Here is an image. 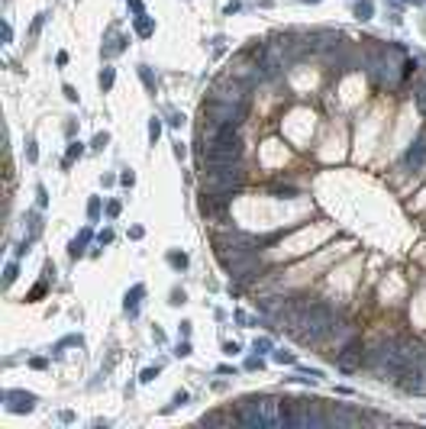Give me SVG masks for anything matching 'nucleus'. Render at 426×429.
Wrapping results in <instances>:
<instances>
[{
    "label": "nucleus",
    "instance_id": "f257e3e1",
    "mask_svg": "<svg viewBox=\"0 0 426 429\" xmlns=\"http://www.w3.org/2000/svg\"><path fill=\"white\" fill-rule=\"evenodd\" d=\"M239 126H220L207 136L204 146V161L207 165H239L242 158V142L236 136Z\"/></svg>",
    "mask_w": 426,
    "mask_h": 429
},
{
    "label": "nucleus",
    "instance_id": "f03ea898",
    "mask_svg": "<svg viewBox=\"0 0 426 429\" xmlns=\"http://www.w3.org/2000/svg\"><path fill=\"white\" fill-rule=\"evenodd\" d=\"M246 171L239 165H207V178H204V194H232L242 184Z\"/></svg>",
    "mask_w": 426,
    "mask_h": 429
},
{
    "label": "nucleus",
    "instance_id": "7ed1b4c3",
    "mask_svg": "<svg viewBox=\"0 0 426 429\" xmlns=\"http://www.w3.org/2000/svg\"><path fill=\"white\" fill-rule=\"evenodd\" d=\"M249 84H242L236 75H223L210 84V100H220V104H246Z\"/></svg>",
    "mask_w": 426,
    "mask_h": 429
},
{
    "label": "nucleus",
    "instance_id": "20e7f679",
    "mask_svg": "<svg viewBox=\"0 0 426 429\" xmlns=\"http://www.w3.org/2000/svg\"><path fill=\"white\" fill-rule=\"evenodd\" d=\"M229 207V194H204L200 190V213L210 220H223V213Z\"/></svg>",
    "mask_w": 426,
    "mask_h": 429
},
{
    "label": "nucleus",
    "instance_id": "39448f33",
    "mask_svg": "<svg viewBox=\"0 0 426 429\" xmlns=\"http://www.w3.org/2000/svg\"><path fill=\"white\" fill-rule=\"evenodd\" d=\"M336 362H339V368H346V371H355V368H359V365H365L362 345H359V342H349L346 349H342V352L336 355Z\"/></svg>",
    "mask_w": 426,
    "mask_h": 429
},
{
    "label": "nucleus",
    "instance_id": "423d86ee",
    "mask_svg": "<svg viewBox=\"0 0 426 429\" xmlns=\"http://www.w3.org/2000/svg\"><path fill=\"white\" fill-rule=\"evenodd\" d=\"M236 420L246 423V426H262V416H258V400H242L239 410H236Z\"/></svg>",
    "mask_w": 426,
    "mask_h": 429
},
{
    "label": "nucleus",
    "instance_id": "0eeeda50",
    "mask_svg": "<svg viewBox=\"0 0 426 429\" xmlns=\"http://www.w3.org/2000/svg\"><path fill=\"white\" fill-rule=\"evenodd\" d=\"M271 194H297L291 184H271Z\"/></svg>",
    "mask_w": 426,
    "mask_h": 429
}]
</instances>
